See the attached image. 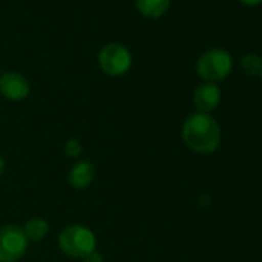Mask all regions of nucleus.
<instances>
[{"instance_id": "nucleus-15", "label": "nucleus", "mask_w": 262, "mask_h": 262, "mask_svg": "<svg viewBox=\"0 0 262 262\" xmlns=\"http://www.w3.org/2000/svg\"><path fill=\"white\" fill-rule=\"evenodd\" d=\"M4 171H5V161H4L2 156H0V178H2Z\"/></svg>"}, {"instance_id": "nucleus-7", "label": "nucleus", "mask_w": 262, "mask_h": 262, "mask_svg": "<svg viewBox=\"0 0 262 262\" xmlns=\"http://www.w3.org/2000/svg\"><path fill=\"white\" fill-rule=\"evenodd\" d=\"M193 102H194V106L198 108L199 113H207V114L211 113L221 103V90H219V86L216 83H208V82L201 83L194 90Z\"/></svg>"}, {"instance_id": "nucleus-5", "label": "nucleus", "mask_w": 262, "mask_h": 262, "mask_svg": "<svg viewBox=\"0 0 262 262\" xmlns=\"http://www.w3.org/2000/svg\"><path fill=\"white\" fill-rule=\"evenodd\" d=\"M30 241L27 239L22 227L8 224L0 228V262H17L27 250Z\"/></svg>"}, {"instance_id": "nucleus-10", "label": "nucleus", "mask_w": 262, "mask_h": 262, "mask_svg": "<svg viewBox=\"0 0 262 262\" xmlns=\"http://www.w3.org/2000/svg\"><path fill=\"white\" fill-rule=\"evenodd\" d=\"M25 236L28 241L31 242H39L42 239H45V236L50 231V224L48 221H45L43 217H31L25 222V225L22 227Z\"/></svg>"}, {"instance_id": "nucleus-1", "label": "nucleus", "mask_w": 262, "mask_h": 262, "mask_svg": "<svg viewBox=\"0 0 262 262\" xmlns=\"http://www.w3.org/2000/svg\"><path fill=\"white\" fill-rule=\"evenodd\" d=\"M182 139L191 151L211 155L221 144V126L213 116L198 111L184 120Z\"/></svg>"}, {"instance_id": "nucleus-2", "label": "nucleus", "mask_w": 262, "mask_h": 262, "mask_svg": "<svg viewBox=\"0 0 262 262\" xmlns=\"http://www.w3.org/2000/svg\"><path fill=\"white\" fill-rule=\"evenodd\" d=\"M59 248L70 257L85 259L97 247V239L93 230L82 224H71L65 227L57 239Z\"/></svg>"}, {"instance_id": "nucleus-16", "label": "nucleus", "mask_w": 262, "mask_h": 262, "mask_svg": "<svg viewBox=\"0 0 262 262\" xmlns=\"http://www.w3.org/2000/svg\"><path fill=\"white\" fill-rule=\"evenodd\" d=\"M259 77H260V80H262V71H260V74H259Z\"/></svg>"}, {"instance_id": "nucleus-8", "label": "nucleus", "mask_w": 262, "mask_h": 262, "mask_svg": "<svg viewBox=\"0 0 262 262\" xmlns=\"http://www.w3.org/2000/svg\"><path fill=\"white\" fill-rule=\"evenodd\" d=\"M94 174V165L90 161H79L71 167L68 173V182L76 190H85L93 184Z\"/></svg>"}, {"instance_id": "nucleus-11", "label": "nucleus", "mask_w": 262, "mask_h": 262, "mask_svg": "<svg viewBox=\"0 0 262 262\" xmlns=\"http://www.w3.org/2000/svg\"><path fill=\"white\" fill-rule=\"evenodd\" d=\"M241 68L247 76H259L262 71V57L256 53H248L241 59Z\"/></svg>"}, {"instance_id": "nucleus-12", "label": "nucleus", "mask_w": 262, "mask_h": 262, "mask_svg": "<svg viewBox=\"0 0 262 262\" xmlns=\"http://www.w3.org/2000/svg\"><path fill=\"white\" fill-rule=\"evenodd\" d=\"M82 144L77 139H68L63 145V153L70 158H79L82 155Z\"/></svg>"}, {"instance_id": "nucleus-9", "label": "nucleus", "mask_w": 262, "mask_h": 262, "mask_svg": "<svg viewBox=\"0 0 262 262\" xmlns=\"http://www.w3.org/2000/svg\"><path fill=\"white\" fill-rule=\"evenodd\" d=\"M135 4L139 13L145 17L159 19L168 11L171 0H135Z\"/></svg>"}, {"instance_id": "nucleus-4", "label": "nucleus", "mask_w": 262, "mask_h": 262, "mask_svg": "<svg viewBox=\"0 0 262 262\" xmlns=\"http://www.w3.org/2000/svg\"><path fill=\"white\" fill-rule=\"evenodd\" d=\"M97 62L100 70L113 77L123 76L133 63V57H131L129 50L117 42L106 43L97 56Z\"/></svg>"}, {"instance_id": "nucleus-6", "label": "nucleus", "mask_w": 262, "mask_h": 262, "mask_svg": "<svg viewBox=\"0 0 262 262\" xmlns=\"http://www.w3.org/2000/svg\"><path fill=\"white\" fill-rule=\"evenodd\" d=\"M0 94L13 102H20L30 94V82L20 73L8 71L0 77Z\"/></svg>"}, {"instance_id": "nucleus-3", "label": "nucleus", "mask_w": 262, "mask_h": 262, "mask_svg": "<svg viewBox=\"0 0 262 262\" xmlns=\"http://www.w3.org/2000/svg\"><path fill=\"white\" fill-rule=\"evenodd\" d=\"M233 70V57L227 50L211 48L202 53L196 62V71L204 82L217 83L228 77Z\"/></svg>"}, {"instance_id": "nucleus-14", "label": "nucleus", "mask_w": 262, "mask_h": 262, "mask_svg": "<svg viewBox=\"0 0 262 262\" xmlns=\"http://www.w3.org/2000/svg\"><path fill=\"white\" fill-rule=\"evenodd\" d=\"M239 2L245 7H259L262 5V0H239Z\"/></svg>"}, {"instance_id": "nucleus-13", "label": "nucleus", "mask_w": 262, "mask_h": 262, "mask_svg": "<svg viewBox=\"0 0 262 262\" xmlns=\"http://www.w3.org/2000/svg\"><path fill=\"white\" fill-rule=\"evenodd\" d=\"M83 262H105V259H103V254L102 253H99L97 250H94L93 253H90L83 259Z\"/></svg>"}]
</instances>
